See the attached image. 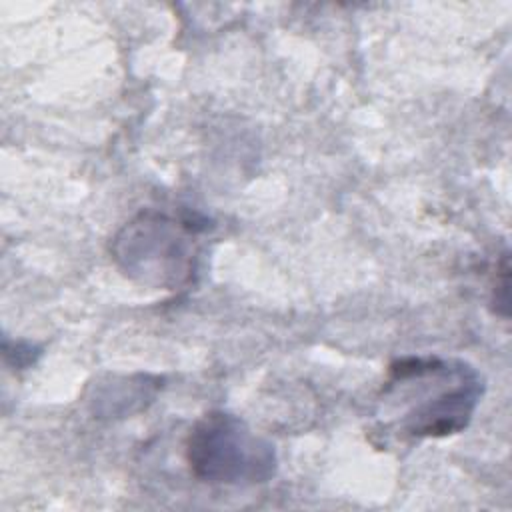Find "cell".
Wrapping results in <instances>:
<instances>
[{
  "label": "cell",
  "instance_id": "6da1fadb",
  "mask_svg": "<svg viewBox=\"0 0 512 512\" xmlns=\"http://www.w3.org/2000/svg\"><path fill=\"white\" fill-rule=\"evenodd\" d=\"M206 228V220L198 214L170 216L146 210L118 232L112 254L128 276L174 290L190 282L198 260V238Z\"/></svg>",
  "mask_w": 512,
  "mask_h": 512
},
{
  "label": "cell",
  "instance_id": "7a4b0ae2",
  "mask_svg": "<svg viewBox=\"0 0 512 512\" xmlns=\"http://www.w3.org/2000/svg\"><path fill=\"white\" fill-rule=\"evenodd\" d=\"M186 462L198 480L232 486L266 482L276 468L272 446L226 412H208L194 424Z\"/></svg>",
  "mask_w": 512,
  "mask_h": 512
},
{
  "label": "cell",
  "instance_id": "277c9868",
  "mask_svg": "<svg viewBox=\"0 0 512 512\" xmlns=\"http://www.w3.org/2000/svg\"><path fill=\"white\" fill-rule=\"evenodd\" d=\"M508 254L502 256L498 272H496V282L492 288V304L494 312L502 318H508Z\"/></svg>",
  "mask_w": 512,
  "mask_h": 512
},
{
  "label": "cell",
  "instance_id": "3957f363",
  "mask_svg": "<svg viewBox=\"0 0 512 512\" xmlns=\"http://www.w3.org/2000/svg\"><path fill=\"white\" fill-rule=\"evenodd\" d=\"M480 396V380L474 370H466L450 390L436 392L414 408L404 428L412 436H448L466 428Z\"/></svg>",
  "mask_w": 512,
  "mask_h": 512
}]
</instances>
